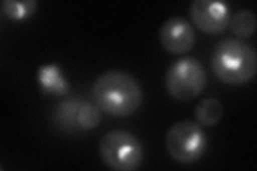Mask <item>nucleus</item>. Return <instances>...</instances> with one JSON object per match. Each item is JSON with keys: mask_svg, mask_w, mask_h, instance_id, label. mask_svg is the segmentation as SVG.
I'll list each match as a JSON object with an SVG mask.
<instances>
[{"mask_svg": "<svg viewBox=\"0 0 257 171\" xmlns=\"http://www.w3.org/2000/svg\"><path fill=\"white\" fill-rule=\"evenodd\" d=\"M39 80L48 91L58 92L60 94L68 91V85L61 76L60 69L54 64L42 67L39 70Z\"/></svg>", "mask_w": 257, "mask_h": 171, "instance_id": "11", "label": "nucleus"}, {"mask_svg": "<svg viewBox=\"0 0 257 171\" xmlns=\"http://www.w3.org/2000/svg\"><path fill=\"white\" fill-rule=\"evenodd\" d=\"M212 71L223 83L237 86L252 80L257 72L255 48L239 39H225L213 48Z\"/></svg>", "mask_w": 257, "mask_h": 171, "instance_id": "2", "label": "nucleus"}, {"mask_svg": "<svg viewBox=\"0 0 257 171\" xmlns=\"http://www.w3.org/2000/svg\"><path fill=\"white\" fill-rule=\"evenodd\" d=\"M91 97L101 111L115 117H127L139 110L144 95L140 81L132 74L110 70L95 79Z\"/></svg>", "mask_w": 257, "mask_h": 171, "instance_id": "1", "label": "nucleus"}, {"mask_svg": "<svg viewBox=\"0 0 257 171\" xmlns=\"http://www.w3.org/2000/svg\"><path fill=\"white\" fill-rule=\"evenodd\" d=\"M80 100H68L56 106L54 110V120L60 127L68 131L78 129V109Z\"/></svg>", "mask_w": 257, "mask_h": 171, "instance_id": "9", "label": "nucleus"}, {"mask_svg": "<svg viewBox=\"0 0 257 171\" xmlns=\"http://www.w3.org/2000/svg\"><path fill=\"white\" fill-rule=\"evenodd\" d=\"M207 85V73L198 59L184 57L176 60L165 74L166 90L173 99L186 102L195 99Z\"/></svg>", "mask_w": 257, "mask_h": 171, "instance_id": "4", "label": "nucleus"}, {"mask_svg": "<svg viewBox=\"0 0 257 171\" xmlns=\"http://www.w3.org/2000/svg\"><path fill=\"white\" fill-rule=\"evenodd\" d=\"M208 138L202 126L192 121H179L171 126L165 136V146L170 155L180 164H192L202 157Z\"/></svg>", "mask_w": 257, "mask_h": 171, "instance_id": "5", "label": "nucleus"}, {"mask_svg": "<svg viewBox=\"0 0 257 171\" xmlns=\"http://www.w3.org/2000/svg\"><path fill=\"white\" fill-rule=\"evenodd\" d=\"M102 120L101 110L94 103L82 101L78 109V129L90 131L100 124Z\"/></svg>", "mask_w": 257, "mask_h": 171, "instance_id": "13", "label": "nucleus"}, {"mask_svg": "<svg viewBox=\"0 0 257 171\" xmlns=\"http://www.w3.org/2000/svg\"><path fill=\"white\" fill-rule=\"evenodd\" d=\"M160 41L168 53L179 55L192 50L196 42V34L189 21L173 16L161 26Z\"/></svg>", "mask_w": 257, "mask_h": 171, "instance_id": "7", "label": "nucleus"}, {"mask_svg": "<svg viewBox=\"0 0 257 171\" xmlns=\"http://www.w3.org/2000/svg\"><path fill=\"white\" fill-rule=\"evenodd\" d=\"M189 13L194 25L208 35H219L229 26L230 13L227 6L216 0H194Z\"/></svg>", "mask_w": 257, "mask_h": 171, "instance_id": "6", "label": "nucleus"}, {"mask_svg": "<svg viewBox=\"0 0 257 171\" xmlns=\"http://www.w3.org/2000/svg\"><path fill=\"white\" fill-rule=\"evenodd\" d=\"M99 154L104 165L117 171L138 169L144 158L141 140L124 129H110L101 138Z\"/></svg>", "mask_w": 257, "mask_h": 171, "instance_id": "3", "label": "nucleus"}, {"mask_svg": "<svg viewBox=\"0 0 257 171\" xmlns=\"http://www.w3.org/2000/svg\"><path fill=\"white\" fill-rule=\"evenodd\" d=\"M229 26L232 34L236 37L245 39L252 37L257 27L256 15L248 9H242L236 12L230 18Z\"/></svg>", "mask_w": 257, "mask_h": 171, "instance_id": "10", "label": "nucleus"}, {"mask_svg": "<svg viewBox=\"0 0 257 171\" xmlns=\"http://www.w3.org/2000/svg\"><path fill=\"white\" fill-rule=\"evenodd\" d=\"M224 115V108L222 103L214 99L208 97L200 101L195 107L194 117L199 124L205 126H212L218 124Z\"/></svg>", "mask_w": 257, "mask_h": 171, "instance_id": "8", "label": "nucleus"}, {"mask_svg": "<svg viewBox=\"0 0 257 171\" xmlns=\"http://www.w3.org/2000/svg\"><path fill=\"white\" fill-rule=\"evenodd\" d=\"M38 3L36 0H5L2 4L3 12L12 20L21 21L25 20L34 14L37 9Z\"/></svg>", "mask_w": 257, "mask_h": 171, "instance_id": "12", "label": "nucleus"}]
</instances>
